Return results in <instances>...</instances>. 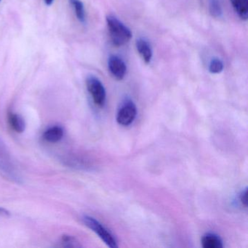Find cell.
Returning <instances> with one entry per match:
<instances>
[{"label": "cell", "mask_w": 248, "mask_h": 248, "mask_svg": "<svg viewBox=\"0 0 248 248\" xmlns=\"http://www.w3.org/2000/svg\"><path fill=\"white\" fill-rule=\"evenodd\" d=\"M107 24L113 44L117 47L124 46L131 40L132 31L114 16L107 17Z\"/></svg>", "instance_id": "6da1fadb"}, {"label": "cell", "mask_w": 248, "mask_h": 248, "mask_svg": "<svg viewBox=\"0 0 248 248\" xmlns=\"http://www.w3.org/2000/svg\"><path fill=\"white\" fill-rule=\"evenodd\" d=\"M82 220L84 223L93 232H95L109 248H117L118 247L117 241L112 233L108 229H106L98 220L88 216H84Z\"/></svg>", "instance_id": "7a4b0ae2"}, {"label": "cell", "mask_w": 248, "mask_h": 248, "mask_svg": "<svg viewBox=\"0 0 248 248\" xmlns=\"http://www.w3.org/2000/svg\"><path fill=\"white\" fill-rule=\"evenodd\" d=\"M86 85L95 105L99 107H104L107 93L102 82L95 76H89L86 79Z\"/></svg>", "instance_id": "3957f363"}, {"label": "cell", "mask_w": 248, "mask_h": 248, "mask_svg": "<svg viewBox=\"0 0 248 248\" xmlns=\"http://www.w3.org/2000/svg\"><path fill=\"white\" fill-rule=\"evenodd\" d=\"M0 172L6 178L14 181H19L20 177L16 170L15 166L10 157L5 145L0 140Z\"/></svg>", "instance_id": "277c9868"}, {"label": "cell", "mask_w": 248, "mask_h": 248, "mask_svg": "<svg viewBox=\"0 0 248 248\" xmlns=\"http://www.w3.org/2000/svg\"><path fill=\"white\" fill-rule=\"evenodd\" d=\"M137 115L136 104L132 101H126L117 113V121L123 126H128L133 123Z\"/></svg>", "instance_id": "5b68a950"}, {"label": "cell", "mask_w": 248, "mask_h": 248, "mask_svg": "<svg viewBox=\"0 0 248 248\" xmlns=\"http://www.w3.org/2000/svg\"><path fill=\"white\" fill-rule=\"evenodd\" d=\"M108 70L117 80L124 79L127 72V66L121 58L111 56L108 60Z\"/></svg>", "instance_id": "8992f818"}, {"label": "cell", "mask_w": 248, "mask_h": 248, "mask_svg": "<svg viewBox=\"0 0 248 248\" xmlns=\"http://www.w3.org/2000/svg\"><path fill=\"white\" fill-rule=\"evenodd\" d=\"M136 48L143 62L146 63H150L153 53L149 43L144 39H139L136 41Z\"/></svg>", "instance_id": "52a82bcc"}, {"label": "cell", "mask_w": 248, "mask_h": 248, "mask_svg": "<svg viewBox=\"0 0 248 248\" xmlns=\"http://www.w3.org/2000/svg\"><path fill=\"white\" fill-rule=\"evenodd\" d=\"M231 4L238 16L244 21L248 18V0H230Z\"/></svg>", "instance_id": "ba28073f"}, {"label": "cell", "mask_w": 248, "mask_h": 248, "mask_svg": "<svg viewBox=\"0 0 248 248\" xmlns=\"http://www.w3.org/2000/svg\"><path fill=\"white\" fill-rule=\"evenodd\" d=\"M63 136V128L59 126H53L45 132L43 139L49 143H56L62 140Z\"/></svg>", "instance_id": "9c48e42d"}, {"label": "cell", "mask_w": 248, "mask_h": 248, "mask_svg": "<svg viewBox=\"0 0 248 248\" xmlns=\"http://www.w3.org/2000/svg\"><path fill=\"white\" fill-rule=\"evenodd\" d=\"M8 123L13 130L16 133H21L25 130L26 124L24 119L15 113L8 114Z\"/></svg>", "instance_id": "30bf717a"}, {"label": "cell", "mask_w": 248, "mask_h": 248, "mask_svg": "<svg viewBox=\"0 0 248 248\" xmlns=\"http://www.w3.org/2000/svg\"><path fill=\"white\" fill-rule=\"evenodd\" d=\"M202 245L204 248H223L221 239L213 233H207L204 235L202 239Z\"/></svg>", "instance_id": "8fae6325"}, {"label": "cell", "mask_w": 248, "mask_h": 248, "mask_svg": "<svg viewBox=\"0 0 248 248\" xmlns=\"http://www.w3.org/2000/svg\"><path fill=\"white\" fill-rule=\"evenodd\" d=\"M69 2L73 8L78 19L82 24H85L86 22V13L83 2L81 0H69Z\"/></svg>", "instance_id": "7c38bea8"}, {"label": "cell", "mask_w": 248, "mask_h": 248, "mask_svg": "<svg viewBox=\"0 0 248 248\" xmlns=\"http://www.w3.org/2000/svg\"><path fill=\"white\" fill-rule=\"evenodd\" d=\"M209 11L212 16L220 18L223 14L220 0H209Z\"/></svg>", "instance_id": "4fadbf2b"}, {"label": "cell", "mask_w": 248, "mask_h": 248, "mask_svg": "<svg viewBox=\"0 0 248 248\" xmlns=\"http://www.w3.org/2000/svg\"><path fill=\"white\" fill-rule=\"evenodd\" d=\"M224 65L220 59L215 58L213 59L209 64V72L212 74H219L223 70Z\"/></svg>", "instance_id": "5bb4252c"}, {"label": "cell", "mask_w": 248, "mask_h": 248, "mask_svg": "<svg viewBox=\"0 0 248 248\" xmlns=\"http://www.w3.org/2000/svg\"><path fill=\"white\" fill-rule=\"evenodd\" d=\"M61 243L62 246L63 248H79L81 245H79V242L72 236H68V235H63L61 239Z\"/></svg>", "instance_id": "9a60e30c"}, {"label": "cell", "mask_w": 248, "mask_h": 248, "mask_svg": "<svg viewBox=\"0 0 248 248\" xmlns=\"http://www.w3.org/2000/svg\"><path fill=\"white\" fill-rule=\"evenodd\" d=\"M248 191L247 189L245 191H242L241 193L240 196H239V199H240V202L246 207L247 204H248Z\"/></svg>", "instance_id": "2e32d148"}, {"label": "cell", "mask_w": 248, "mask_h": 248, "mask_svg": "<svg viewBox=\"0 0 248 248\" xmlns=\"http://www.w3.org/2000/svg\"><path fill=\"white\" fill-rule=\"evenodd\" d=\"M11 216V213L6 209L0 207V217H8Z\"/></svg>", "instance_id": "e0dca14e"}, {"label": "cell", "mask_w": 248, "mask_h": 248, "mask_svg": "<svg viewBox=\"0 0 248 248\" xmlns=\"http://www.w3.org/2000/svg\"><path fill=\"white\" fill-rule=\"evenodd\" d=\"M44 2L46 5L50 6V5L53 3V2H54V0H44Z\"/></svg>", "instance_id": "ac0fdd59"}, {"label": "cell", "mask_w": 248, "mask_h": 248, "mask_svg": "<svg viewBox=\"0 0 248 248\" xmlns=\"http://www.w3.org/2000/svg\"><path fill=\"white\" fill-rule=\"evenodd\" d=\"M1 1H2V0H0V2H1Z\"/></svg>", "instance_id": "d6986e66"}]
</instances>
